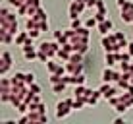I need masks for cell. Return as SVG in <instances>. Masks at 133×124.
Returning a JSON list of instances; mask_svg holds the SVG:
<instances>
[{
  "label": "cell",
  "instance_id": "cell-11",
  "mask_svg": "<svg viewBox=\"0 0 133 124\" xmlns=\"http://www.w3.org/2000/svg\"><path fill=\"white\" fill-rule=\"evenodd\" d=\"M66 70H68V74H71V76H75V74H83V62L68 60V62H66Z\"/></svg>",
  "mask_w": 133,
  "mask_h": 124
},
{
  "label": "cell",
  "instance_id": "cell-6",
  "mask_svg": "<svg viewBox=\"0 0 133 124\" xmlns=\"http://www.w3.org/2000/svg\"><path fill=\"white\" fill-rule=\"evenodd\" d=\"M12 62H14V58H12L10 50H2L0 52V76H8V72L12 68Z\"/></svg>",
  "mask_w": 133,
  "mask_h": 124
},
{
  "label": "cell",
  "instance_id": "cell-8",
  "mask_svg": "<svg viewBox=\"0 0 133 124\" xmlns=\"http://www.w3.org/2000/svg\"><path fill=\"white\" fill-rule=\"evenodd\" d=\"M120 17L123 20V23L133 25V2L131 0H127V2L120 8Z\"/></svg>",
  "mask_w": 133,
  "mask_h": 124
},
{
  "label": "cell",
  "instance_id": "cell-37",
  "mask_svg": "<svg viewBox=\"0 0 133 124\" xmlns=\"http://www.w3.org/2000/svg\"><path fill=\"white\" fill-rule=\"evenodd\" d=\"M87 4V10H93V8H97V0H85Z\"/></svg>",
  "mask_w": 133,
  "mask_h": 124
},
{
  "label": "cell",
  "instance_id": "cell-36",
  "mask_svg": "<svg viewBox=\"0 0 133 124\" xmlns=\"http://www.w3.org/2000/svg\"><path fill=\"white\" fill-rule=\"evenodd\" d=\"M41 33H43V31H41L39 27H35V29H31V31H29V35H31V37H33V39H37V37H39Z\"/></svg>",
  "mask_w": 133,
  "mask_h": 124
},
{
  "label": "cell",
  "instance_id": "cell-23",
  "mask_svg": "<svg viewBox=\"0 0 133 124\" xmlns=\"http://www.w3.org/2000/svg\"><path fill=\"white\" fill-rule=\"evenodd\" d=\"M85 105H87V99L85 97H75V99H73V111H81Z\"/></svg>",
  "mask_w": 133,
  "mask_h": 124
},
{
  "label": "cell",
  "instance_id": "cell-24",
  "mask_svg": "<svg viewBox=\"0 0 133 124\" xmlns=\"http://www.w3.org/2000/svg\"><path fill=\"white\" fill-rule=\"evenodd\" d=\"M66 87H68V84H66V81L54 84V85H52V93H54V95H60V93H64V91H66Z\"/></svg>",
  "mask_w": 133,
  "mask_h": 124
},
{
  "label": "cell",
  "instance_id": "cell-27",
  "mask_svg": "<svg viewBox=\"0 0 133 124\" xmlns=\"http://www.w3.org/2000/svg\"><path fill=\"white\" fill-rule=\"evenodd\" d=\"M33 41H35V39L29 35V39L25 41V45H21V52H25V50H31V49H37L35 45H33Z\"/></svg>",
  "mask_w": 133,
  "mask_h": 124
},
{
  "label": "cell",
  "instance_id": "cell-20",
  "mask_svg": "<svg viewBox=\"0 0 133 124\" xmlns=\"http://www.w3.org/2000/svg\"><path fill=\"white\" fill-rule=\"evenodd\" d=\"M114 35H116L118 43H120V49H122V50H125L129 43H127V39H125V35H123V31H114Z\"/></svg>",
  "mask_w": 133,
  "mask_h": 124
},
{
  "label": "cell",
  "instance_id": "cell-10",
  "mask_svg": "<svg viewBox=\"0 0 133 124\" xmlns=\"http://www.w3.org/2000/svg\"><path fill=\"white\" fill-rule=\"evenodd\" d=\"M97 31L100 35H108V33H112L114 31V21L110 20V17H106L104 21H100V23L97 25Z\"/></svg>",
  "mask_w": 133,
  "mask_h": 124
},
{
  "label": "cell",
  "instance_id": "cell-40",
  "mask_svg": "<svg viewBox=\"0 0 133 124\" xmlns=\"http://www.w3.org/2000/svg\"><path fill=\"white\" fill-rule=\"evenodd\" d=\"M37 111H39V113H43V114H46V105H44L43 101H41V103H39V107H37Z\"/></svg>",
  "mask_w": 133,
  "mask_h": 124
},
{
  "label": "cell",
  "instance_id": "cell-39",
  "mask_svg": "<svg viewBox=\"0 0 133 124\" xmlns=\"http://www.w3.org/2000/svg\"><path fill=\"white\" fill-rule=\"evenodd\" d=\"M112 122H114V124H125V116H123V114H120V116H116Z\"/></svg>",
  "mask_w": 133,
  "mask_h": 124
},
{
  "label": "cell",
  "instance_id": "cell-18",
  "mask_svg": "<svg viewBox=\"0 0 133 124\" xmlns=\"http://www.w3.org/2000/svg\"><path fill=\"white\" fill-rule=\"evenodd\" d=\"M29 39V31H19V33H16V47H21V45H25V41Z\"/></svg>",
  "mask_w": 133,
  "mask_h": 124
},
{
  "label": "cell",
  "instance_id": "cell-41",
  "mask_svg": "<svg viewBox=\"0 0 133 124\" xmlns=\"http://www.w3.org/2000/svg\"><path fill=\"white\" fill-rule=\"evenodd\" d=\"M125 2H127V0H116V6H118V8H122Z\"/></svg>",
  "mask_w": 133,
  "mask_h": 124
},
{
  "label": "cell",
  "instance_id": "cell-16",
  "mask_svg": "<svg viewBox=\"0 0 133 124\" xmlns=\"http://www.w3.org/2000/svg\"><path fill=\"white\" fill-rule=\"evenodd\" d=\"M122 101H123L129 109L133 107V85H131L127 91H122Z\"/></svg>",
  "mask_w": 133,
  "mask_h": 124
},
{
  "label": "cell",
  "instance_id": "cell-22",
  "mask_svg": "<svg viewBox=\"0 0 133 124\" xmlns=\"http://www.w3.org/2000/svg\"><path fill=\"white\" fill-rule=\"evenodd\" d=\"M31 17H35L37 21H46V20H48V14H46V10H44L43 6H41L39 10L35 12V16H31Z\"/></svg>",
  "mask_w": 133,
  "mask_h": 124
},
{
  "label": "cell",
  "instance_id": "cell-30",
  "mask_svg": "<svg viewBox=\"0 0 133 124\" xmlns=\"http://www.w3.org/2000/svg\"><path fill=\"white\" fill-rule=\"evenodd\" d=\"M60 81H62V74H50V85L60 84Z\"/></svg>",
  "mask_w": 133,
  "mask_h": 124
},
{
  "label": "cell",
  "instance_id": "cell-9",
  "mask_svg": "<svg viewBox=\"0 0 133 124\" xmlns=\"http://www.w3.org/2000/svg\"><path fill=\"white\" fill-rule=\"evenodd\" d=\"M71 54H73V47H71L70 43H68V45H62V47L58 49V52H56V58H58V60H62L64 64H66V62L71 58Z\"/></svg>",
  "mask_w": 133,
  "mask_h": 124
},
{
  "label": "cell",
  "instance_id": "cell-2",
  "mask_svg": "<svg viewBox=\"0 0 133 124\" xmlns=\"http://www.w3.org/2000/svg\"><path fill=\"white\" fill-rule=\"evenodd\" d=\"M73 99L75 97H68V99H62L58 101L56 105V118L58 120H64V118H68L73 111Z\"/></svg>",
  "mask_w": 133,
  "mask_h": 124
},
{
  "label": "cell",
  "instance_id": "cell-25",
  "mask_svg": "<svg viewBox=\"0 0 133 124\" xmlns=\"http://www.w3.org/2000/svg\"><path fill=\"white\" fill-rule=\"evenodd\" d=\"M85 81H87L85 74H75V76H71V85H83Z\"/></svg>",
  "mask_w": 133,
  "mask_h": 124
},
{
  "label": "cell",
  "instance_id": "cell-17",
  "mask_svg": "<svg viewBox=\"0 0 133 124\" xmlns=\"http://www.w3.org/2000/svg\"><path fill=\"white\" fill-rule=\"evenodd\" d=\"M10 80H12V85H23L25 84V72H16Z\"/></svg>",
  "mask_w": 133,
  "mask_h": 124
},
{
  "label": "cell",
  "instance_id": "cell-43",
  "mask_svg": "<svg viewBox=\"0 0 133 124\" xmlns=\"http://www.w3.org/2000/svg\"><path fill=\"white\" fill-rule=\"evenodd\" d=\"M127 50H129V52L133 54V43H129V45H127Z\"/></svg>",
  "mask_w": 133,
  "mask_h": 124
},
{
  "label": "cell",
  "instance_id": "cell-42",
  "mask_svg": "<svg viewBox=\"0 0 133 124\" xmlns=\"http://www.w3.org/2000/svg\"><path fill=\"white\" fill-rule=\"evenodd\" d=\"M0 124H17V120H2Z\"/></svg>",
  "mask_w": 133,
  "mask_h": 124
},
{
  "label": "cell",
  "instance_id": "cell-32",
  "mask_svg": "<svg viewBox=\"0 0 133 124\" xmlns=\"http://www.w3.org/2000/svg\"><path fill=\"white\" fill-rule=\"evenodd\" d=\"M120 70L122 72H131V62H120Z\"/></svg>",
  "mask_w": 133,
  "mask_h": 124
},
{
  "label": "cell",
  "instance_id": "cell-1",
  "mask_svg": "<svg viewBox=\"0 0 133 124\" xmlns=\"http://www.w3.org/2000/svg\"><path fill=\"white\" fill-rule=\"evenodd\" d=\"M17 16L19 14H12L8 6L0 8V31H10V33H19V23H17Z\"/></svg>",
  "mask_w": 133,
  "mask_h": 124
},
{
  "label": "cell",
  "instance_id": "cell-33",
  "mask_svg": "<svg viewBox=\"0 0 133 124\" xmlns=\"http://www.w3.org/2000/svg\"><path fill=\"white\" fill-rule=\"evenodd\" d=\"M39 27H41V31H50V23H48V20L46 21H39Z\"/></svg>",
  "mask_w": 133,
  "mask_h": 124
},
{
  "label": "cell",
  "instance_id": "cell-19",
  "mask_svg": "<svg viewBox=\"0 0 133 124\" xmlns=\"http://www.w3.org/2000/svg\"><path fill=\"white\" fill-rule=\"evenodd\" d=\"M0 103H12V89L0 87Z\"/></svg>",
  "mask_w": 133,
  "mask_h": 124
},
{
  "label": "cell",
  "instance_id": "cell-26",
  "mask_svg": "<svg viewBox=\"0 0 133 124\" xmlns=\"http://www.w3.org/2000/svg\"><path fill=\"white\" fill-rule=\"evenodd\" d=\"M127 109H129V107H127V105L123 103V101H118V103L114 105V111H116V113H120V114H123V113L127 111Z\"/></svg>",
  "mask_w": 133,
  "mask_h": 124
},
{
  "label": "cell",
  "instance_id": "cell-3",
  "mask_svg": "<svg viewBox=\"0 0 133 124\" xmlns=\"http://www.w3.org/2000/svg\"><path fill=\"white\" fill-rule=\"evenodd\" d=\"M100 47L104 49V52H120V43H118L116 35L114 33H108V35H102L100 39Z\"/></svg>",
  "mask_w": 133,
  "mask_h": 124
},
{
  "label": "cell",
  "instance_id": "cell-21",
  "mask_svg": "<svg viewBox=\"0 0 133 124\" xmlns=\"http://www.w3.org/2000/svg\"><path fill=\"white\" fill-rule=\"evenodd\" d=\"M23 58H25L27 62H33V60H37V58H39V50H37V49L25 50V52H23Z\"/></svg>",
  "mask_w": 133,
  "mask_h": 124
},
{
  "label": "cell",
  "instance_id": "cell-7",
  "mask_svg": "<svg viewBox=\"0 0 133 124\" xmlns=\"http://www.w3.org/2000/svg\"><path fill=\"white\" fill-rule=\"evenodd\" d=\"M102 81H106V84H116L118 80L122 78V70L118 72V70H114V66H106L102 70Z\"/></svg>",
  "mask_w": 133,
  "mask_h": 124
},
{
  "label": "cell",
  "instance_id": "cell-34",
  "mask_svg": "<svg viewBox=\"0 0 133 124\" xmlns=\"http://www.w3.org/2000/svg\"><path fill=\"white\" fill-rule=\"evenodd\" d=\"M81 25H83V23H81V20H79V17H75V20H71V29H79Z\"/></svg>",
  "mask_w": 133,
  "mask_h": 124
},
{
  "label": "cell",
  "instance_id": "cell-45",
  "mask_svg": "<svg viewBox=\"0 0 133 124\" xmlns=\"http://www.w3.org/2000/svg\"><path fill=\"white\" fill-rule=\"evenodd\" d=\"M131 74H133V62H131Z\"/></svg>",
  "mask_w": 133,
  "mask_h": 124
},
{
  "label": "cell",
  "instance_id": "cell-12",
  "mask_svg": "<svg viewBox=\"0 0 133 124\" xmlns=\"http://www.w3.org/2000/svg\"><path fill=\"white\" fill-rule=\"evenodd\" d=\"M120 62H122V50L120 52H106V56H104V64L106 66H116Z\"/></svg>",
  "mask_w": 133,
  "mask_h": 124
},
{
  "label": "cell",
  "instance_id": "cell-35",
  "mask_svg": "<svg viewBox=\"0 0 133 124\" xmlns=\"http://www.w3.org/2000/svg\"><path fill=\"white\" fill-rule=\"evenodd\" d=\"M27 122H29V114H21V116L19 118H17V124H27Z\"/></svg>",
  "mask_w": 133,
  "mask_h": 124
},
{
  "label": "cell",
  "instance_id": "cell-14",
  "mask_svg": "<svg viewBox=\"0 0 133 124\" xmlns=\"http://www.w3.org/2000/svg\"><path fill=\"white\" fill-rule=\"evenodd\" d=\"M0 41H2L4 47H8V45L16 43V35L10 33V31H0Z\"/></svg>",
  "mask_w": 133,
  "mask_h": 124
},
{
  "label": "cell",
  "instance_id": "cell-38",
  "mask_svg": "<svg viewBox=\"0 0 133 124\" xmlns=\"http://www.w3.org/2000/svg\"><path fill=\"white\" fill-rule=\"evenodd\" d=\"M29 91H31V93H41V85L31 84V85H29Z\"/></svg>",
  "mask_w": 133,
  "mask_h": 124
},
{
  "label": "cell",
  "instance_id": "cell-4",
  "mask_svg": "<svg viewBox=\"0 0 133 124\" xmlns=\"http://www.w3.org/2000/svg\"><path fill=\"white\" fill-rule=\"evenodd\" d=\"M62 45L58 43V41H43V43L39 45V50H43V52H46L50 58H56V52H58V49H60Z\"/></svg>",
  "mask_w": 133,
  "mask_h": 124
},
{
  "label": "cell",
  "instance_id": "cell-44",
  "mask_svg": "<svg viewBox=\"0 0 133 124\" xmlns=\"http://www.w3.org/2000/svg\"><path fill=\"white\" fill-rule=\"evenodd\" d=\"M129 84L133 85V74H129Z\"/></svg>",
  "mask_w": 133,
  "mask_h": 124
},
{
  "label": "cell",
  "instance_id": "cell-28",
  "mask_svg": "<svg viewBox=\"0 0 133 124\" xmlns=\"http://www.w3.org/2000/svg\"><path fill=\"white\" fill-rule=\"evenodd\" d=\"M85 27H89V29H93V27H97L98 25V21H97V17H87V20H85V23H83Z\"/></svg>",
  "mask_w": 133,
  "mask_h": 124
},
{
  "label": "cell",
  "instance_id": "cell-46",
  "mask_svg": "<svg viewBox=\"0 0 133 124\" xmlns=\"http://www.w3.org/2000/svg\"><path fill=\"white\" fill-rule=\"evenodd\" d=\"M81 2H85V0H81Z\"/></svg>",
  "mask_w": 133,
  "mask_h": 124
},
{
  "label": "cell",
  "instance_id": "cell-15",
  "mask_svg": "<svg viewBox=\"0 0 133 124\" xmlns=\"http://www.w3.org/2000/svg\"><path fill=\"white\" fill-rule=\"evenodd\" d=\"M100 97H102V93H100V89H95L93 93L87 97V105L89 107H97L98 105V101H100Z\"/></svg>",
  "mask_w": 133,
  "mask_h": 124
},
{
  "label": "cell",
  "instance_id": "cell-31",
  "mask_svg": "<svg viewBox=\"0 0 133 124\" xmlns=\"http://www.w3.org/2000/svg\"><path fill=\"white\" fill-rule=\"evenodd\" d=\"M23 2H27V0H8V6H14V8L17 10V8H19Z\"/></svg>",
  "mask_w": 133,
  "mask_h": 124
},
{
  "label": "cell",
  "instance_id": "cell-13",
  "mask_svg": "<svg viewBox=\"0 0 133 124\" xmlns=\"http://www.w3.org/2000/svg\"><path fill=\"white\" fill-rule=\"evenodd\" d=\"M93 93V89H89L85 84L83 85H75V91H73V97H89V95Z\"/></svg>",
  "mask_w": 133,
  "mask_h": 124
},
{
  "label": "cell",
  "instance_id": "cell-29",
  "mask_svg": "<svg viewBox=\"0 0 133 124\" xmlns=\"http://www.w3.org/2000/svg\"><path fill=\"white\" fill-rule=\"evenodd\" d=\"M25 84L27 85L35 84V74H33V72H25Z\"/></svg>",
  "mask_w": 133,
  "mask_h": 124
},
{
  "label": "cell",
  "instance_id": "cell-5",
  "mask_svg": "<svg viewBox=\"0 0 133 124\" xmlns=\"http://www.w3.org/2000/svg\"><path fill=\"white\" fill-rule=\"evenodd\" d=\"M85 10H87L85 2H81V0H71L70 8H68V16H70V20H75V17H79Z\"/></svg>",
  "mask_w": 133,
  "mask_h": 124
}]
</instances>
